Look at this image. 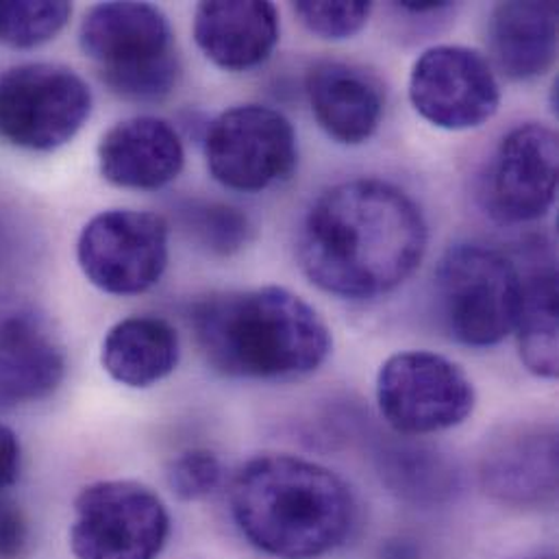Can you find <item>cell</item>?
<instances>
[{"label": "cell", "instance_id": "cell-6", "mask_svg": "<svg viewBox=\"0 0 559 559\" xmlns=\"http://www.w3.org/2000/svg\"><path fill=\"white\" fill-rule=\"evenodd\" d=\"M92 114V90L61 63H20L0 74V138L50 153L66 146Z\"/></svg>", "mask_w": 559, "mask_h": 559}, {"label": "cell", "instance_id": "cell-27", "mask_svg": "<svg viewBox=\"0 0 559 559\" xmlns=\"http://www.w3.org/2000/svg\"><path fill=\"white\" fill-rule=\"evenodd\" d=\"M20 440L7 425L0 423V492L15 484L20 475Z\"/></svg>", "mask_w": 559, "mask_h": 559}, {"label": "cell", "instance_id": "cell-29", "mask_svg": "<svg viewBox=\"0 0 559 559\" xmlns=\"http://www.w3.org/2000/svg\"><path fill=\"white\" fill-rule=\"evenodd\" d=\"M9 253H11V234H9L7 225L0 218V266L7 262Z\"/></svg>", "mask_w": 559, "mask_h": 559}, {"label": "cell", "instance_id": "cell-20", "mask_svg": "<svg viewBox=\"0 0 559 559\" xmlns=\"http://www.w3.org/2000/svg\"><path fill=\"white\" fill-rule=\"evenodd\" d=\"M558 273L554 266L523 277L514 333L525 368L540 379L558 377Z\"/></svg>", "mask_w": 559, "mask_h": 559}, {"label": "cell", "instance_id": "cell-13", "mask_svg": "<svg viewBox=\"0 0 559 559\" xmlns=\"http://www.w3.org/2000/svg\"><path fill=\"white\" fill-rule=\"evenodd\" d=\"M66 377V353L48 318L28 300L0 296V409L50 396Z\"/></svg>", "mask_w": 559, "mask_h": 559}, {"label": "cell", "instance_id": "cell-2", "mask_svg": "<svg viewBox=\"0 0 559 559\" xmlns=\"http://www.w3.org/2000/svg\"><path fill=\"white\" fill-rule=\"evenodd\" d=\"M231 514L245 538L277 559H318L350 536L357 506L329 468L285 453L249 460L229 490Z\"/></svg>", "mask_w": 559, "mask_h": 559}, {"label": "cell", "instance_id": "cell-8", "mask_svg": "<svg viewBox=\"0 0 559 559\" xmlns=\"http://www.w3.org/2000/svg\"><path fill=\"white\" fill-rule=\"evenodd\" d=\"M377 403L394 431L429 436L466 423L475 412L477 394L455 361L429 350H405L383 361Z\"/></svg>", "mask_w": 559, "mask_h": 559}, {"label": "cell", "instance_id": "cell-14", "mask_svg": "<svg viewBox=\"0 0 559 559\" xmlns=\"http://www.w3.org/2000/svg\"><path fill=\"white\" fill-rule=\"evenodd\" d=\"M481 488L508 508H545L558 497V431L516 425L497 433L481 455Z\"/></svg>", "mask_w": 559, "mask_h": 559}, {"label": "cell", "instance_id": "cell-17", "mask_svg": "<svg viewBox=\"0 0 559 559\" xmlns=\"http://www.w3.org/2000/svg\"><path fill=\"white\" fill-rule=\"evenodd\" d=\"M280 11L264 0H212L194 11V39L227 72L262 66L280 44Z\"/></svg>", "mask_w": 559, "mask_h": 559}, {"label": "cell", "instance_id": "cell-23", "mask_svg": "<svg viewBox=\"0 0 559 559\" xmlns=\"http://www.w3.org/2000/svg\"><path fill=\"white\" fill-rule=\"evenodd\" d=\"M72 4L63 0H0V44L35 48L63 31Z\"/></svg>", "mask_w": 559, "mask_h": 559}, {"label": "cell", "instance_id": "cell-21", "mask_svg": "<svg viewBox=\"0 0 559 559\" xmlns=\"http://www.w3.org/2000/svg\"><path fill=\"white\" fill-rule=\"evenodd\" d=\"M385 477L394 492L423 506L449 499L457 486L455 471L438 453L427 449L394 451Z\"/></svg>", "mask_w": 559, "mask_h": 559}, {"label": "cell", "instance_id": "cell-10", "mask_svg": "<svg viewBox=\"0 0 559 559\" xmlns=\"http://www.w3.org/2000/svg\"><path fill=\"white\" fill-rule=\"evenodd\" d=\"M170 258V227L151 212L107 210L94 216L76 242L85 280L114 296H135L155 287Z\"/></svg>", "mask_w": 559, "mask_h": 559}, {"label": "cell", "instance_id": "cell-24", "mask_svg": "<svg viewBox=\"0 0 559 559\" xmlns=\"http://www.w3.org/2000/svg\"><path fill=\"white\" fill-rule=\"evenodd\" d=\"M372 11V2L366 0H298L294 2V13L300 22L318 37L324 39H348L357 35Z\"/></svg>", "mask_w": 559, "mask_h": 559}, {"label": "cell", "instance_id": "cell-26", "mask_svg": "<svg viewBox=\"0 0 559 559\" xmlns=\"http://www.w3.org/2000/svg\"><path fill=\"white\" fill-rule=\"evenodd\" d=\"M28 521L24 512L7 499H0V559H22L28 551Z\"/></svg>", "mask_w": 559, "mask_h": 559}, {"label": "cell", "instance_id": "cell-11", "mask_svg": "<svg viewBox=\"0 0 559 559\" xmlns=\"http://www.w3.org/2000/svg\"><path fill=\"white\" fill-rule=\"evenodd\" d=\"M409 100L433 127L468 131L486 124L501 105V85L488 57L468 46H431L409 74Z\"/></svg>", "mask_w": 559, "mask_h": 559}, {"label": "cell", "instance_id": "cell-7", "mask_svg": "<svg viewBox=\"0 0 559 559\" xmlns=\"http://www.w3.org/2000/svg\"><path fill=\"white\" fill-rule=\"evenodd\" d=\"M168 536V508L144 484L96 481L74 501L70 549L76 559H157Z\"/></svg>", "mask_w": 559, "mask_h": 559}, {"label": "cell", "instance_id": "cell-3", "mask_svg": "<svg viewBox=\"0 0 559 559\" xmlns=\"http://www.w3.org/2000/svg\"><path fill=\"white\" fill-rule=\"evenodd\" d=\"M192 326L207 364L234 379H298L331 353L320 313L280 285L207 296L194 307Z\"/></svg>", "mask_w": 559, "mask_h": 559}, {"label": "cell", "instance_id": "cell-30", "mask_svg": "<svg viewBox=\"0 0 559 559\" xmlns=\"http://www.w3.org/2000/svg\"><path fill=\"white\" fill-rule=\"evenodd\" d=\"M543 559H554V558H543Z\"/></svg>", "mask_w": 559, "mask_h": 559}, {"label": "cell", "instance_id": "cell-4", "mask_svg": "<svg viewBox=\"0 0 559 559\" xmlns=\"http://www.w3.org/2000/svg\"><path fill=\"white\" fill-rule=\"evenodd\" d=\"M79 44L100 72L105 85L138 103H157L181 79V59L166 13L148 2H103L92 7Z\"/></svg>", "mask_w": 559, "mask_h": 559}, {"label": "cell", "instance_id": "cell-9", "mask_svg": "<svg viewBox=\"0 0 559 559\" xmlns=\"http://www.w3.org/2000/svg\"><path fill=\"white\" fill-rule=\"evenodd\" d=\"M205 159L221 186L236 192H262L294 173L296 131L273 107L236 105L207 127Z\"/></svg>", "mask_w": 559, "mask_h": 559}, {"label": "cell", "instance_id": "cell-5", "mask_svg": "<svg viewBox=\"0 0 559 559\" xmlns=\"http://www.w3.org/2000/svg\"><path fill=\"white\" fill-rule=\"evenodd\" d=\"M523 275L497 249L462 242L451 247L436 271V296L451 337L466 346L501 344L516 324Z\"/></svg>", "mask_w": 559, "mask_h": 559}, {"label": "cell", "instance_id": "cell-25", "mask_svg": "<svg viewBox=\"0 0 559 559\" xmlns=\"http://www.w3.org/2000/svg\"><path fill=\"white\" fill-rule=\"evenodd\" d=\"M166 477L170 490L181 501H201L223 484V464L207 449H190L170 462Z\"/></svg>", "mask_w": 559, "mask_h": 559}, {"label": "cell", "instance_id": "cell-12", "mask_svg": "<svg viewBox=\"0 0 559 559\" xmlns=\"http://www.w3.org/2000/svg\"><path fill=\"white\" fill-rule=\"evenodd\" d=\"M558 135L540 122L514 127L497 146L486 177V207L508 225L547 216L558 194Z\"/></svg>", "mask_w": 559, "mask_h": 559}, {"label": "cell", "instance_id": "cell-19", "mask_svg": "<svg viewBox=\"0 0 559 559\" xmlns=\"http://www.w3.org/2000/svg\"><path fill=\"white\" fill-rule=\"evenodd\" d=\"M181 346L175 326L157 316H131L116 322L100 348L105 372L127 388H151L170 377Z\"/></svg>", "mask_w": 559, "mask_h": 559}, {"label": "cell", "instance_id": "cell-16", "mask_svg": "<svg viewBox=\"0 0 559 559\" xmlns=\"http://www.w3.org/2000/svg\"><path fill=\"white\" fill-rule=\"evenodd\" d=\"M305 87L311 114L331 140L359 146L377 133L385 109V90L370 70L322 59L309 68Z\"/></svg>", "mask_w": 559, "mask_h": 559}, {"label": "cell", "instance_id": "cell-1", "mask_svg": "<svg viewBox=\"0 0 559 559\" xmlns=\"http://www.w3.org/2000/svg\"><path fill=\"white\" fill-rule=\"evenodd\" d=\"M427 245V221L407 192L379 179H350L309 207L298 234V262L320 289L370 300L409 280Z\"/></svg>", "mask_w": 559, "mask_h": 559}, {"label": "cell", "instance_id": "cell-18", "mask_svg": "<svg viewBox=\"0 0 559 559\" xmlns=\"http://www.w3.org/2000/svg\"><path fill=\"white\" fill-rule=\"evenodd\" d=\"M492 68L512 81H532L551 70L558 55L556 2H499L488 20Z\"/></svg>", "mask_w": 559, "mask_h": 559}, {"label": "cell", "instance_id": "cell-22", "mask_svg": "<svg viewBox=\"0 0 559 559\" xmlns=\"http://www.w3.org/2000/svg\"><path fill=\"white\" fill-rule=\"evenodd\" d=\"M183 234L205 253L234 255L251 236L245 212L225 203H188L179 210Z\"/></svg>", "mask_w": 559, "mask_h": 559}, {"label": "cell", "instance_id": "cell-15", "mask_svg": "<svg viewBox=\"0 0 559 559\" xmlns=\"http://www.w3.org/2000/svg\"><path fill=\"white\" fill-rule=\"evenodd\" d=\"M186 166L179 131L164 118L135 116L114 124L98 144L105 181L124 190H159Z\"/></svg>", "mask_w": 559, "mask_h": 559}, {"label": "cell", "instance_id": "cell-28", "mask_svg": "<svg viewBox=\"0 0 559 559\" xmlns=\"http://www.w3.org/2000/svg\"><path fill=\"white\" fill-rule=\"evenodd\" d=\"M403 11H409V13H438V11H442V9H449L451 7V2H409V0H405V2H401L399 4Z\"/></svg>", "mask_w": 559, "mask_h": 559}]
</instances>
